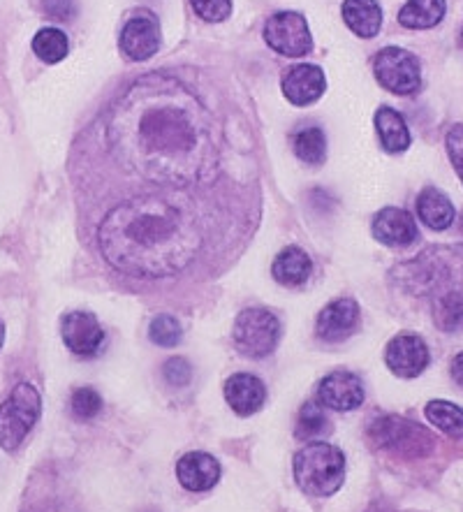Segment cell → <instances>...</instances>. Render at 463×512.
I'll list each match as a JSON object with an SVG mask.
<instances>
[{
  "mask_svg": "<svg viewBox=\"0 0 463 512\" xmlns=\"http://www.w3.org/2000/svg\"><path fill=\"white\" fill-rule=\"evenodd\" d=\"M149 336H151V341L156 343V346L174 348V346H179V343H181L183 332H181L179 320H176L174 316H167V313H163V316L151 320Z\"/></svg>",
  "mask_w": 463,
  "mask_h": 512,
  "instance_id": "cell-27",
  "label": "cell"
},
{
  "mask_svg": "<svg viewBox=\"0 0 463 512\" xmlns=\"http://www.w3.org/2000/svg\"><path fill=\"white\" fill-rule=\"evenodd\" d=\"M452 378L457 380V383L463 387V353H459L457 357H454V362H452Z\"/></svg>",
  "mask_w": 463,
  "mask_h": 512,
  "instance_id": "cell-34",
  "label": "cell"
},
{
  "mask_svg": "<svg viewBox=\"0 0 463 512\" xmlns=\"http://www.w3.org/2000/svg\"><path fill=\"white\" fill-rule=\"evenodd\" d=\"M195 14L209 24H220L232 14V0H190Z\"/></svg>",
  "mask_w": 463,
  "mask_h": 512,
  "instance_id": "cell-30",
  "label": "cell"
},
{
  "mask_svg": "<svg viewBox=\"0 0 463 512\" xmlns=\"http://www.w3.org/2000/svg\"><path fill=\"white\" fill-rule=\"evenodd\" d=\"M70 408L77 420H93L102 411V397L93 387H82V390L72 394Z\"/></svg>",
  "mask_w": 463,
  "mask_h": 512,
  "instance_id": "cell-29",
  "label": "cell"
},
{
  "mask_svg": "<svg viewBox=\"0 0 463 512\" xmlns=\"http://www.w3.org/2000/svg\"><path fill=\"white\" fill-rule=\"evenodd\" d=\"M325 429H327V415H325V411H322V406L308 401V404L301 408V413H299L297 438H301V441H308V438L320 436Z\"/></svg>",
  "mask_w": 463,
  "mask_h": 512,
  "instance_id": "cell-28",
  "label": "cell"
},
{
  "mask_svg": "<svg viewBox=\"0 0 463 512\" xmlns=\"http://www.w3.org/2000/svg\"><path fill=\"white\" fill-rule=\"evenodd\" d=\"M70 42L68 35L58 28H42V31L33 38V51L35 56L44 63H58L68 56Z\"/></svg>",
  "mask_w": 463,
  "mask_h": 512,
  "instance_id": "cell-25",
  "label": "cell"
},
{
  "mask_svg": "<svg viewBox=\"0 0 463 512\" xmlns=\"http://www.w3.org/2000/svg\"><path fill=\"white\" fill-rule=\"evenodd\" d=\"M417 216L431 230H447L454 223V211L450 197L440 193L438 188H424L417 197Z\"/></svg>",
  "mask_w": 463,
  "mask_h": 512,
  "instance_id": "cell-20",
  "label": "cell"
},
{
  "mask_svg": "<svg viewBox=\"0 0 463 512\" xmlns=\"http://www.w3.org/2000/svg\"><path fill=\"white\" fill-rule=\"evenodd\" d=\"M426 420L443 431V434L452 438L463 436V408L457 404H450V401H429L426 404Z\"/></svg>",
  "mask_w": 463,
  "mask_h": 512,
  "instance_id": "cell-24",
  "label": "cell"
},
{
  "mask_svg": "<svg viewBox=\"0 0 463 512\" xmlns=\"http://www.w3.org/2000/svg\"><path fill=\"white\" fill-rule=\"evenodd\" d=\"M281 84H283L285 98L297 107L313 105L315 100L322 98V93L327 89L325 72H322V68H318V65H311V63H301V65H295V68L285 70Z\"/></svg>",
  "mask_w": 463,
  "mask_h": 512,
  "instance_id": "cell-13",
  "label": "cell"
},
{
  "mask_svg": "<svg viewBox=\"0 0 463 512\" xmlns=\"http://www.w3.org/2000/svg\"><path fill=\"white\" fill-rule=\"evenodd\" d=\"M461 38H463V33H461Z\"/></svg>",
  "mask_w": 463,
  "mask_h": 512,
  "instance_id": "cell-36",
  "label": "cell"
},
{
  "mask_svg": "<svg viewBox=\"0 0 463 512\" xmlns=\"http://www.w3.org/2000/svg\"><path fill=\"white\" fill-rule=\"evenodd\" d=\"M176 478L188 492H209L220 480V464L207 452H188L176 462Z\"/></svg>",
  "mask_w": 463,
  "mask_h": 512,
  "instance_id": "cell-15",
  "label": "cell"
},
{
  "mask_svg": "<svg viewBox=\"0 0 463 512\" xmlns=\"http://www.w3.org/2000/svg\"><path fill=\"white\" fill-rule=\"evenodd\" d=\"M445 0H408L399 12V24L413 31H424L440 24L445 17Z\"/></svg>",
  "mask_w": 463,
  "mask_h": 512,
  "instance_id": "cell-22",
  "label": "cell"
},
{
  "mask_svg": "<svg viewBox=\"0 0 463 512\" xmlns=\"http://www.w3.org/2000/svg\"><path fill=\"white\" fill-rule=\"evenodd\" d=\"M213 197L135 193L109 202L95 225L100 258L132 279H172L186 274L209 251Z\"/></svg>",
  "mask_w": 463,
  "mask_h": 512,
  "instance_id": "cell-2",
  "label": "cell"
},
{
  "mask_svg": "<svg viewBox=\"0 0 463 512\" xmlns=\"http://www.w3.org/2000/svg\"><path fill=\"white\" fill-rule=\"evenodd\" d=\"M343 21L359 38H376L382 26L380 3L378 0H343Z\"/></svg>",
  "mask_w": 463,
  "mask_h": 512,
  "instance_id": "cell-19",
  "label": "cell"
},
{
  "mask_svg": "<svg viewBox=\"0 0 463 512\" xmlns=\"http://www.w3.org/2000/svg\"><path fill=\"white\" fill-rule=\"evenodd\" d=\"M373 72L382 89L396 95H410L422 86V65L415 54L401 47H385L373 61Z\"/></svg>",
  "mask_w": 463,
  "mask_h": 512,
  "instance_id": "cell-7",
  "label": "cell"
},
{
  "mask_svg": "<svg viewBox=\"0 0 463 512\" xmlns=\"http://www.w3.org/2000/svg\"><path fill=\"white\" fill-rule=\"evenodd\" d=\"M313 262L308 258L306 251H301L299 246H288L276 255L274 265H271V276L288 288H297L311 279Z\"/></svg>",
  "mask_w": 463,
  "mask_h": 512,
  "instance_id": "cell-18",
  "label": "cell"
},
{
  "mask_svg": "<svg viewBox=\"0 0 463 512\" xmlns=\"http://www.w3.org/2000/svg\"><path fill=\"white\" fill-rule=\"evenodd\" d=\"M436 325L445 332H457L463 327V292H445L436 302Z\"/></svg>",
  "mask_w": 463,
  "mask_h": 512,
  "instance_id": "cell-26",
  "label": "cell"
},
{
  "mask_svg": "<svg viewBox=\"0 0 463 512\" xmlns=\"http://www.w3.org/2000/svg\"><path fill=\"white\" fill-rule=\"evenodd\" d=\"M445 144H447V153H450V160H452L454 170H457V174H459L461 181H463V123L450 128Z\"/></svg>",
  "mask_w": 463,
  "mask_h": 512,
  "instance_id": "cell-32",
  "label": "cell"
},
{
  "mask_svg": "<svg viewBox=\"0 0 463 512\" xmlns=\"http://www.w3.org/2000/svg\"><path fill=\"white\" fill-rule=\"evenodd\" d=\"M369 438L382 450L394 452L399 457H426L433 450V436L420 424L399 415H385L369 424Z\"/></svg>",
  "mask_w": 463,
  "mask_h": 512,
  "instance_id": "cell-5",
  "label": "cell"
},
{
  "mask_svg": "<svg viewBox=\"0 0 463 512\" xmlns=\"http://www.w3.org/2000/svg\"><path fill=\"white\" fill-rule=\"evenodd\" d=\"M61 334L65 346L79 357H95L105 343V332H102L98 318L86 311L68 313L61 323Z\"/></svg>",
  "mask_w": 463,
  "mask_h": 512,
  "instance_id": "cell-11",
  "label": "cell"
},
{
  "mask_svg": "<svg viewBox=\"0 0 463 512\" xmlns=\"http://www.w3.org/2000/svg\"><path fill=\"white\" fill-rule=\"evenodd\" d=\"M385 362L394 376L417 378L429 367V348H426L422 336L399 334L387 343Z\"/></svg>",
  "mask_w": 463,
  "mask_h": 512,
  "instance_id": "cell-10",
  "label": "cell"
},
{
  "mask_svg": "<svg viewBox=\"0 0 463 512\" xmlns=\"http://www.w3.org/2000/svg\"><path fill=\"white\" fill-rule=\"evenodd\" d=\"M163 378L172 387H186L190 378H193V369H190V364L183 357H172V360L165 362Z\"/></svg>",
  "mask_w": 463,
  "mask_h": 512,
  "instance_id": "cell-31",
  "label": "cell"
},
{
  "mask_svg": "<svg viewBox=\"0 0 463 512\" xmlns=\"http://www.w3.org/2000/svg\"><path fill=\"white\" fill-rule=\"evenodd\" d=\"M292 149L306 165H322L327 158V137L318 126L301 128L292 137Z\"/></svg>",
  "mask_w": 463,
  "mask_h": 512,
  "instance_id": "cell-23",
  "label": "cell"
},
{
  "mask_svg": "<svg viewBox=\"0 0 463 512\" xmlns=\"http://www.w3.org/2000/svg\"><path fill=\"white\" fill-rule=\"evenodd\" d=\"M44 12L56 21H70L77 14L75 0H44Z\"/></svg>",
  "mask_w": 463,
  "mask_h": 512,
  "instance_id": "cell-33",
  "label": "cell"
},
{
  "mask_svg": "<svg viewBox=\"0 0 463 512\" xmlns=\"http://www.w3.org/2000/svg\"><path fill=\"white\" fill-rule=\"evenodd\" d=\"M225 399L234 413L248 418V415L262 411L264 401H267V387L253 373H234L225 383Z\"/></svg>",
  "mask_w": 463,
  "mask_h": 512,
  "instance_id": "cell-16",
  "label": "cell"
},
{
  "mask_svg": "<svg viewBox=\"0 0 463 512\" xmlns=\"http://www.w3.org/2000/svg\"><path fill=\"white\" fill-rule=\"evenodd\" d=\"M376 130L382 149L387 153H403L410 146V130L406 119L392 107H380L376 112Z\"/></svg>",
  "mask_w": 463,
  "mask_h": 512,
  "instance_id": "cell-21",
  "label": "cell"
},
{
  "mask_svg": "<svg viewBox=\"0 0 463 512\" xmlns=\"http://www.w3.org/2000/svg\"><path fill=\"white\" fill-rule=\"evenodd\" d=\"M42 411L40 394L33 385L19 383L0 406V448L17 450L31 429L38 424Z\"/></svg>",
  "mask_w": 463,
  "mask_h": 512,
  "instance_id": "cell-4",
  "label": "cell"
},
{
  "mask_svg": "<svg viewBox=\"0 0 463 512\" xmlns=\"http://www.w3.org/2000/svg\"><path fill=\"white\" fill-rule=\"evenodd\" d=\"M264 40L276 54L301 58L313 51L311 28L299 12H276L264 24Z\"/></svg>",
  "mask_w": 463,
  "mask_h": 512,
  "instance_id": "cell-8",
  "label": "cell"
},
{
  "mask_svg": "<svg viewBox=\"0 0 463 512\" xmlns=\"http://www.w3.org/2000/svg\"><path fill=\"white\" fill-rule=\"evenodd\" d=\"M373 237L385 246L403 248L413 244L420 232H417L415 218L406 209L387 207L373 218Z\"/></svg>",
  "mask_w": 463,
  "mask_h": 512,
  "instance_id": "cell-14",
  "label": "cell"
},
{
  "mask_svg": "<svg viewBox=\"0 0 463 512\" xmlns=\"http://www.w3.org/2000/svg\"><path fill=\"white\" fill-rule=\"evenodd\" d=\"M232 339L241 355L260 360L276 350L281 339V323L267 309H246L234 320Z\"/></svg>",
  "mask_w": 463,
  "mask_h": 512,
  "instance_id": "cell-6",
  "label": "cell"
},
{
  "mask_svg": "<svg viewBox=\"0 0 463 512\" xmlns=\"http://www.w3.org/2000/svg\"><path fill=\"white\" fill-rule=\"evenodd\" d=\"M3 341H5V327L0 323V348H3Z\"/></svg>",
  "mask_w": 463,
  "mask_h": 512,
  "instance_id": "cell-35",
  "label": "cell"
},
{
  "mask_svg": "<svg viewBox=\"0 0 463 512\" xmlns=\"http://www.w3.org/2000/svg\"><path fill=\"white\" fill-rule=\"evenodd\" d=\"M318 399L332 411H355L364 404V383L352 371H334L320 383Z\"/></svg>",
  "mask_w": 463,
  "mask_h": 512,
  "instance_id": "cell-12",
  "label": "cell"
},
{
  "mask_svg": "<svg viewBox=\"0 0 463 512\" xmlns=\"http://www.w3.org/2000/svg\"><path fill=\"white\" fill-rule=\"evenodd\" d=\"M119 45L126 58L135 63L149 61V58L156 56L160 49V24L156 14L149 10H139L132 14L126 26H123Z\"/></svg>",
  "mask_w": 463,
  "mask_h": 512,
  "instance_id": "cell-9",
  "label": "cell"
},
{
  "mask_svg": "<svg viewBox=\"0 0 463 512\" xmlns=\"http://www.w3.org/2000/svg\"><path fill=\"white\" fill-rule=\"evenodd\" d=\"M359 323V306L355 299L341 297L327 304L318 316V336L325 341H343Z\"/></svg>",
  "mask_w": 463,
  "mask_h": 512,
  "instance_id": "cell-17",
  "label": "cell"
},
{
  "mask_svg": "<svg viewBox=\"0 0 463 512\" xmlns=\"http://www.w3.org/2000/svg\"><path fill=\"white\" fill-rule=\"evenodd\" d=\"M93 146L119 172L121 197L179 193L213 197L227 181L230 135L207 95L160 70L128 86L93 126Z\"/></svg>",
  "mask_w": 463,
  "mask_h": 512,
  "instance_id": "cell-1",
  "label": "cell"
},
{
  "mask_svg": "<svg viewBox=\"0 0 463 512\" xmlns=\"http://www.w3.org/2000/svg\"><path fill=\"white\" fill-rule=\"evenodd\" d=\"M345 478V457L332 443L313 441L306 443L295 455V480L301 492L308 496L336 494Z\"/></svg>",
  "mask_w": 463,
  "mask_h": 512,
  "instance_id": "cell-3",
  "label": "cell"
}]
</instances>
